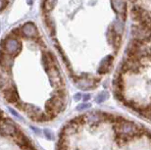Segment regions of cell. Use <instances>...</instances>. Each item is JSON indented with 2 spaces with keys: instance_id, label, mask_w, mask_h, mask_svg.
<instances>
[{
  "instance_id": "6da1fadb",
  "label": "cell",
  "mask_w": 151,
  "mask_h": 150,
  "mask_svg": "<svg viewBox=\"0 0 151 150\" xmlns=\"http://www.w3.org/2000/svg\"><path fill=\"white\" fill-rule=\"evenodd\" d=\"M0 150H37L16 123L0 110Z\"/></svg>"
},
{
  "instance_id": "7a4b0ae2",
  "label": "cell",
  "mask_w": 151,
  "mask_h": 150,
  "mask_svg": "<svg viewBox=\"0 0 151 150\" xmlns=\"http://www.w3.org/2000/svg\"><path fill=\"white\" fill-rule=\"evenodd\" d=\"M116 133L121 137H131L138 136L140 133V128L134 123L121 120L116 122Z\"/></svg>"
},
{
  "instance_id": "3957f363",
  "label": "cell",
  "mask_w": 151,
  "mask_h": 150,
  "mask_svg": "<svg viewBox=\"0 0 151 150\" xmlns=\"http://www.w3.org/2000/svg\"><path fill=\"white\" fill-rule=\"evenodd\" d=\"M132 40L137 42L146 43L151 40V28L140 24L132 26Z\"/></svg>"
},
{
  "instance_id": "277c9868",
  "label": "cell",
  "mask_w": 151,
  "mask_h": 150,
  "mask_svg": "<svg viewBox=\"0 0 151 150\" xmlns=\"http://www.w3.org/2000/svg\"><path fill=\"white\" fill-rule=\"evenodd\" d=\"M20 49H21V43L19 42V40L14 35H9L3 41L1 51L4 52L5 54H7V55L14 56L19 52Z\"/></svg>"
},
{
  "instance_id": "5b68a950",
  "label": "cell",
  "mask_w": 151,
  "mask_h": 150,
  "mask_svg": "<svg viewBox=\"0 0 151 150\" xmlns=\"http://www.w3.org/2000/svg\"><path fill=\"white\" fill-rule=\"evenodd\" d=\"M75 83L80 89L83 90H89L94 88L97 85V80L88 75L84 76H77L75 78Z\"/></svg>"
},
{
  "instance_id": "8992f818",
  "label": "cell",
  "mask_w": 151,
  "mask_h": 150,
  "mask_svg": "<svg viewBox=\"0 0 151 150\" xmlns=\"http://www.w3.org/2000/svg\"><path fill=\"white\" fill-rule=\"evenodd\" d=\"M141 67H142V65L140 63V60L134 58V57H128V59L126 60L123 65L124 71L131 72V73H137L140 71Z\"/></svg>"
},
{
  "instance_id": "52a82bcc",
  "label": "cell",
  "mask_w": 151,
  "mask_h": 150,
  "mask_svg": "<svg viewBox=\"0 0 151 150\" xmlns=\"http://www.w3.org/2000/svg\"><path fill=\"white\" fill-rule=\"evenodd\" d=\"M113 10L118 16H125L127 13V0H111Z\"/></svg>"
},
{
  "instance_id": "ba28073f",
  "label": "cell",
  "mask_w": 151,
  "mask_h": 150,
  "mask_svg": "<svg viewBox=\"0 0 151 150\" xmlns=\"http://www.w3.org/2000/svg\"><path fill=\"white\" fill-rule=\"evenodd\" d=\"M21 32L29 38H37V29L32 23L25 24L21 29Z\"/></svg>"
},
{
  "instance_id": "9c48e42d",
  "label": "cell",
  "mask_w": 151,
  "mask_h": 150,
  "mask_svg": "<svg viewBox=\"0 0 151 150\" xmlns=\"http://www.w3.org/2000/svg\"><path fill=\"white\" fill-rule=\"evenodd\" d=\"M112 64H113V57L111 56V55L106 56L100 62V64H99L97 73L98 74H101V75L108 73V72L110 71L111 67H112Z\"/></svg>"
},
{
  "instance_id": "30bf717a",
  "label": "cell",
  "mask_w": 151,
  "mask_h": 150,
  "mask_svg": "<svg viewBox=\"0 0 151 150\" xmlns=\"http://www.w3.org/2000/svg\"><path fill=\"white\" fill-rule=\"evenodd\" d=\"M123 20L120 19V18H118V19L113 23V27H112L113 32L117 35H119V37L123 34L124 29H125V25H124V21Z\"/></svg>"
},
{
  "instance_id": "8fae6325",
  "label": "cell",
  "mask_w": 151,
  "mask_h": 150,
  "mask_svg": "<svg viewBox=\"0 0 151 150\" xmlns=\"http://www.w3.org/2000/svg\"><path fill=\"white\" fill-rule=\"evenodd\" d=\"M56 3H57V0H44V2H43L44 10L46 12H50L55 7Z\"/></svg>"
},
{
  "instance_id": "7c38bea8",
  "label": "cell",
  "mask_w": 151,
  "mask_h": 150,
  "mask_svg": "<svg viewBox=\"0 0 151 150\" xmlns=\"http://www.w3.org/2000/svg\"><path fill=\"white\" fill-rule=\"evenodd\" d=\"M108 96H109V93H108L107 91H102V92H100V93L97 95V97H96L95 101L97 102V103H103L104 101L107 100Z\"/></svg>"
},
{
  "instance_id": "4fadbf2b",
  "label": "cell",
  "mask_w": 151,
  "mask_h": 150,
  "mask_svg": "<svg viewBox=\"0 0 151 150\" xmlns=\"http://www.w3.org/2000/svg\"><path fill=\"white\" fill-rule=\"evenodd\" d=\"M89 107H90V104H88V103H83V104L78 105V106L77 107V110L78 111H83V110H86V109H88Z\"/></svg>"
},
{
  "instance_id": "5bb4252c",
  "label": "cell",
  "mask_w": 151,
  "mask_h": 150,
  "mask_svg": "<svg viewBox=\"0 0 151 150\" xmlns=\"http://www.w3.org/2000/svg\"><path fill=\"white\" fill-rule=\"evenodd\" d=\"M143 113H144V115H145L146 118H148L151 121V106H149L148 108H147V109L144 111Z\"/></svg>"
},
{
  "instance_id": "9a60e30c",
  "label": "cell",
  "mask_w": 151,
  "mask_h": 150,
  "mask_svg": "<svg viewBox=\"0 0 151 150\" xmlns=\"http://www.w3.org/2000/svg\"><path fill=\"white\" fill-rule=\"evenodd\" d=\"M5 0H0V10H2L5 7Z\"/></svg>"
},
{
  "instance_id": "2e32d148",
  "label": "cell",
  "mask_w": 151,
  "mask_h": 150,
  "mask_svg": "<svg viewBox=\"0 0 151 150\" xmlns=\"http://www.w3.org/2000/svg\"><path fill=\"white\" fill-rule=\"evenodd\" d=\"M88 99H89V95H88V94L83 95V100H84V101H86V100H88Z\"/></svg>"
},
{
  "instance_id": "e0dca14e",
  "label": "cell",
  "mask_w": 151,
  "mask_h": 150,
  "mask_svg": "<svg viewBox=\"0 0 151 150\" xmlns=\"http://www.w3.org/2000/svg\"><path fill=\"white\" fill-rule=\"evenodd\" d=\"M75 99H76V100H80V99H81V94H80V93H78V94L75 96Z\"/></svg>"
},
{
  "instance_id": "ac0fdd59",
  "label": "cell",
  "mask_w": 151,
  "mask_h": 150,
  "mask_svg": "<svg viewBox=\"0 0 151 150\" xmlns=\"http://www.w3.org/2000/svg\"><path fill=\"white\" fill-rule=\"evenodd\" d=\"M28 2L29 3V4H32V0H28Z\"/></svg>"
}]
</instances>
